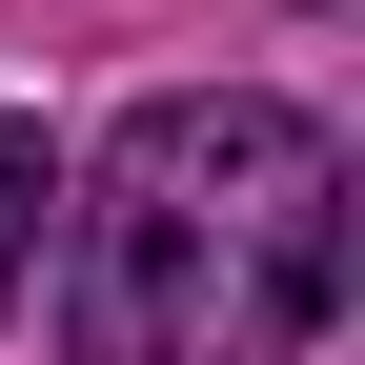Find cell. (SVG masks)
Masks as SVG:
<instances>
[{
    "label": "cell",
    "instance_id": "6da1fadb",
    "mask_svg": "<svg viewBox=\"0 0 365 365\" xmlns=\"http://www.w3.org/2000/svg\"><path fill=\"white\" fill-rule=\"evenodd\" d=\"M345 284V143L304 102H143L81 182V264H61V345L81 365H304Z\"/></svg>",
    "mask_w": 365,
    "mask_h": 365
},
{
    "label": "cell",
    "instance_id": "7a4b0ae2",
    "mask_svg": "<svg viewBox=\"0 0 365 365\" xmlns=\"http://www.w3.org/2000/svg\"><path fill=\"white\" fill-rule=\"evenodd\" d=\"M41 203H61V163H41L21 122H0V284H21V244H41Z\"/></svg>",
    "mask_w": 365,
    "mask_h": 365
}]
</instances>
